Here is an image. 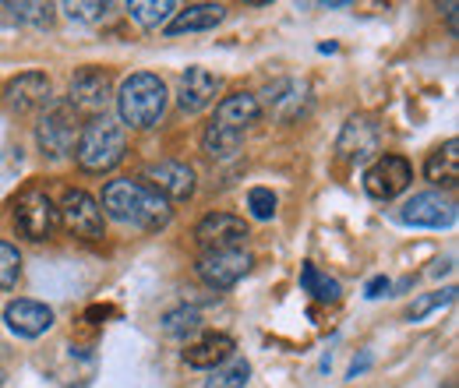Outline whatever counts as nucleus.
I'll list each match as a JSON object with an SVG mask.
<instances>
[{
    "label": "nucleus",
    "mask_w": 459,
    "mask_h": 388,
    "mask_svg": "<svg viewBox=\"0 0 459 388\" xmlns=\"http://www.w3.org/2000/svg\"><path fill=\"white\" fill-rule=\"evenodd\" d=\"M50 92H54V85H50V78L43 71H25V74L7 82L4 103H7L11 113H32L50 103Z\"/></svg>",
    "instance_id": "nucleus-13"
},
{
    "label": "nucleus",
    "mask_w": 459,
    "mask_h": 388,
    "mask_svg": "<svg viewBox=\"0 0 459 388\" xmlns=\"http://www.w3.org/2000/svg\"><path fill=\"white\" fill-rule=\"evenodd\" d=\"M262 96H265L269 113H273L276 120H283V124L297 120L300 113L307 110V85H304V82H293V78H280V82H273Z\"/></svg>",
    "instance_id": "nucleus-17"
},
{
    "label": "nucleus",
    "mask_w": 459,
    "mask_h": 388,
    "mask_svg": "<svg viewBox=\"0 0 459 388\" xmlns=\"http://www.w3.org/2000/svg\"><path fill=\"white\" fill-rule=\"evenodd\" d=\"M7 18L11 22H22V25H50L54 22V4H4Z\"/></svg>",
    "instance_id": "nucleus-26"
},
{
    "label": "nucleus",
    "mask_w": 459,
    "mask_h": 388,
    "mask_svg": "<svg viewBox=\"0 0 459 388\" xmlns=\"http://www.w3.org/2000/svg\"><path fill=\"white\" fill-rule=\"evenodd\" d=\"M255 258L247 251H202L195 262V272L212 289H230L251 272Z\"/></svg>",
    "instance_id": "nucleus-9"
},
{
    "label": "nucleus",
    "mask_w": 459,
    "mask_h": 388,
    "mask_svg": "<svg viewBox=\"0 0 459 388\" xmlns=\"http://www.w3.org/2000/svg\"><path fill=\"white\" fill-rule=\"evenodd\" d=\"M424 177H428V180H435V184H442V187H456L459 184V142L456 138L442 142V145L428 156V163H424Z\"/></svg>",
    "instance_id": "nucleus-21"
},
{
    "label": "nucleus",
    "mask_w": 459,
    "mask_h": 388,
    "mask_svg": "<svg viewBox=\"0 0 459 388\" xmlns=\"http://www.w3.org/2000/svg\"><path fill=\"white\" fill-rule=\"evenodd\" d=\"M276 205H280V202H276V194H273V191H269V187H251V191H247V209H251V216H255V220H273V216H276Z\"/></svg>",
    "instance_id": "nucleus-31"
},
{
    "label": "nucleus",
    "mask_w": 459,
    "mask_h": 388,
    "mask_svg": "<svg viewBox=\"0 0 459 388\" xmlns=\"http://www.w3.org/2000/svg\"><path fill=\"white\" fill-rule=\"evenodd\" d=\"M4 322L14 335L36 339V335H43L54 325V311L47 304H39V300H11L7 311H4Z\"/></svg>",
    "instance_id": "nucleus-16"
},
{
    "label": "nucleus",
    "mask_w": 459,
    "mask_h": 388,
    "mask_svg": "<svg viewBox=\"0 0 459 388\" xmlns=\"http://www.w3.org/2000/svg\"><path fill=\"white\" fill-rule=\"evenodd\" d=\"M145 180L167 198V202H187L195 194V169L177 160H163L156 167H149Z\"/></svg>",
    "instance_id": "nucleus-14"
},
{
    "label": "nucleus",
    "mask_w": 459,
    "mask_h": 388,
    "mask_svg": "<svg viewBox=\"0 0 459 388\" xmlns=\"http://www.w3.org/2000/svg\"><path fill=\"white\" fill-rule=\"evenodd\" d=\"M230 357H233V339L223 332H205L202 339L187 342V349H184V364L198 367V371H216Z\"/></svg>",
    "instance_id": "nucleus-18"
},
{
    "label": "nucleus",
    "mask_w": 459,
    "mask_h": 388,
    "mask_svg": "<svg viewBox=\"0 0 459 388\" xmlns=\"http://www.w3.org/2000/svg\"><path fill=\"white\" fill-rule=\"evenodd\" d=\"M251 378V364L240 357H230L223 367L212 371V378L205 382V388H244Z\"/></svg>",
    "instance_id": "nucleus-25"
},
{
    "label": "nucleus",
    "mask_w": 459,
    "mask_h": 388,
    "mask_svg": "<svg viewBox=\"0 0 459 388\" xmlns=\"http://www.w3.org/2000/svg\"><path fill=\"white\" fill-rule=\"evenodd\" d=\"M60 216H57V205L47 191H25L18 202H14V229L25 237V240H50L57 233Z\"/></svg>",
    "instance_id": "nucleus-5"
},
{
    "label": "nucleus",
    "mask_w": 459,
    "mask_h": 388,
    "mask_svg": "<svg viewBox=\"0 0 459 388\" xmlns=\"http://www.w3.org/2000/svg\"><path fill=\"white\" fill-rule=\"evenodd\" d=\"M114 99V82L103 67H82L71 78V96L67 107L74 113H103Z\"/></svg>",
    "instance_id": "nucleus-12"
},
{
    "label": "nucleus",
    "mask_w": 459,
    "mask_h": 388,
    "mask_svg": "<svg viewBox=\"0 0 459 388\" xmlns=\"http://www.w3.org/2000/svg\"><path fill=\"white\" fill-rule=\"evenodd\" d=\"M220 92V78L209 67H187L180 74V89H177V103L184 113H202Z\"/></svg>",
    "instance_id": "nucleus-15"
},
{
    "label": "nucleus",
    "mask_w": 459,
    "mask_h": 388,
    "mask_svg": "<svg viewBox=\"0 0 459 388\" xmlns=\"http://www.w3.org/2000/svg\"><path fill=\"white\" fill-rule=\"evenodd\" d=\"M82 113H74L67 103H57L54 110L47 113L36 127V142H39V152L47 160H64L78 149V138H82Z\"/></svg>",
    "instance_id": "nucleus-4"
},
{
    "label": "nucleus",
    "mask_w": 459,
    "mask_h": 388,
    "mask_svg": "<svg viewBox=\"0 0 459 388\" xmlns=\"http://www.w3.org/2000/svg\"><path fill=\"white\" fill-rule=\"evenodd\" d=\"M389 289H393V282H389V279L375 276L371 282H368V286H364V297H368V300H378V297H385Z\"/></svg>",
    "instance_id": "nucleus-32"
},
{
    "label": "nucleus",
    "mask_w": 459,
    "mask_h": 388,
    "mask_svg": "<svg viewBox=\"0 0 459 388\" xmlns=\"http://www.w3.org/2000/svg\"><path fill=\"white\" fill-rule=\"evenodd\" d=\"M57 216L64 229L78 240H103L107 237V222H103V209L89 191H67L60 198Z\"/></svg>",
    "instance_id": "nucleus-6"
},
{
    "label": "nucleus",
    "mask_w": 459,
    "mask_h": 388,
    "mask_svg": "<svg viewBox=\"0 0 459 388\" xmlns=\"http://www.w3.org/2000/svg\"><path fill=\"white\" fill-rule=\"evenodd\" d=\"M453 300H456V289H453V286H446V289H435V293H424V297H417V300L410 304L406 318H410V322H424L431 311H438V307H449Z\"/></svg>",
    "instance_id": "nucleus-27"
},
{
    "label": "nucleus",
    "mask_w": 459,
    "mask_h": 388,
    "mask_svg": "<svg viewBox=\"0 0 459 388\" xmlns=\"http://www.w3.org/2000/svg\"><path fill=\"white\" fill-rule=\"evenodd\" d=\"M107 11H110V4L107 0H71V4H64V14L71 18V22H103L107 18Z\"/></svg>",
    "instance_id": "nucleus-29"
},
{
    "label": "nucleus",
    "mask_w": 459,
    "mask_h": 388,
    "mask_svg": "<svg viewBox=\"0 0 459 388\" xmlns=\"http://www.w3.org/2000/svg\"><path fill=\"white\" fill-rule=\"evenodd\" d=\"M103 209L107 216L124 226H134V229H145V233H156L170 222L173 209L170 202L149 184V180H110L103 187Z\"/></svg>",
    "instance_id": "nucleus-1"
},
{
    "label": "nucleus",
    "mask_w": 459,
    "mask_h": 388,
    "mask_svg": "<svg viewBox=\"0 0 459 388\" xmlns=\"http://www.w3.org/2000/svg\"><path fill=\"white\" fill-rule=\"evenodd\" d=\"M378 149H382V124H378V116H371V113H353L343 124V131H340V142H336L340 160L357 167V163L375 160Z\"/></svg>",
    "instance_id": "nucleus-8"
},
{
    "label": "nucleus",
    "mask_w": 459,
    "mask_h": 388,
    "mask_svg": "<svg viewBox=\"0 0 459 388\" xmlns=\"http://www.w3.org/2000/svg\"><path fill=\"white\" fill-rule=\"evenodd\" d=\"M117 99V113H120V124L127 127H138V131H149L160 124V116L167 113V85L160 74H149V71H138L131 78H124Z\"/></svg>",
    "instance_id": "nucleus-2"
},
{
    "label": "nucleus",
    "mask_w": 459,
    "mask_h": 388,
    "mask_svg": "<svg viewBox=\"0 0 459 388\" xmlns=\"http://www.w3.org/2000/svg\"><path fill=\"white\" fill-rule=\"evenodd\" d=\"M163 329H167V335H173V339H187L191 332L202 329V315H198L195 307H177V311H170V315L163 318Z\"/></svg>",
    "instance_id": "nucleus-28"
},
{
    "label": "nucleus",
    "mask_w": 459,
    "mask_h": 388,
    "mask_svg": "<svg viewBox=\"0 0 459 388\" xmlns=\"http://www.w3.org/2000/svg\"><path fill=\"white\" fill-rule=\"evenodd\" d=\"M300 286H304V293H311L318 304H336V300L343 297V286L329 276V272H322L318 265H311V262L300 265Z\"/></svg>",
    "instance_id": "nucleus-22"
},
{
    "label": "nucleus",
    "mask_w": 459,
    "mask_h": 388,
    "mask_svg": "<svg viewBox=\"0 0 459 388\" xmlns=\"http://www.w3.org/2000/svg\"><path fill=\"white\" fill-rule=\"evenodd\" d=\"M262 113L265 110H262V99H258V96H251V92H233V96H227V99L216 107V120H212V124L244 134L251 124L262 120Z\"/></svg>",
    "instance_id": "nucleus-19"
},
{
    "label": "nucleus",
    "mask_w": 459,
    "mask_h": 388,
    "mask_svg": "<svg viewBox=\"0 0 459 388\" xmlns=\"http://www.w3.org/2000/svg\"><path fill=\"white\" fill-rule=\"evenodd\" d=\"M127 14L142 25V29H156L163 22H170L177 14V4L173 0H131L127 4Z\"/></svg>",
    "instance_id": "nucleus-23"
},
{
    "label": "nucleus",
    "mask_w": 459,
    "mask_h": 388,
    "mask_svg": "<svg viewBox=\"0 0 459 388\" xmlns=\"http://www.w3.org/2000/svg\"><path fill=\"white\" fill-rule=\"evenodd\" d=\"M410 180H413V167L403 156H378L364 173V191L375 202H393L410 187Z\"/></svg>",
    "instance_id": "nucleus-11"
},
{
    "label": "nucleus",
    "mask_w": 459,
    "mask_h": 388,
    "mask_svg": "<svg viewBox=\"0 0 459 388\" xmlns=\"http://www.w3.org/2000/svg\"><path fill=\"white\" fill-rule=\"evenodd\" d=\"M18 276H22V254L14 244L0 240V289H14Z\"/></svg>",
    "instance_id": "nucleus-30"
},
{
    "label": "nucleus",
    "mask_w": 459,
    "mask_h": 388,
    "mask_svg": "<svg viewBox=\"0 0 459 388\" xmlns=\"http://www.w3.org/2000/svg\"><path fill=\"white\" fill-rule=\"evenodd\" d=\"M240 138H244V134L227 131V127H220V124H209L202 145H205V152H209L212 160H227V156H233V152L240 149Z\"/></svg>",
    "instance_id": "nucleus-24"
},
{
    "label": "nucleus",
    "mask_w": 459,
    "mask_h": 388,
    "mask_svg": "<svg viewBox=\"0 0 459 388\" xmlns=\"http://www.w3.org/2000/svg\"><path fill=\"white\" fill-rule=\"evenodd\" d=\"M124 152H127L124 127L117 120H110V116H92L82 127L74 160H78V167L85 169V173H110L114 167H120Z\"/></svg>",
    "instance_id": "nucleus-3"
},
{
    "label": "nucleus",
    "mask_w": 459,
    "mask_h": 388,
    "mask_svg": "<svg viewBox=\"0 0 459 388\" xmlns=\"http://www.w3.org/2000/svg\"><path fill=\"white\" fill-rule=\"evenodd\" d=\"M247 237H251L247 222L230 212H209L195 226V240L202 251H244Z\"/></svg>",
    "instance_id": "nucleus-10"
},
{
    "label": "nucleus",
    "mask_w": 459,
    "mask_h": 388,
    "mask_svg": "<svg viewBox=\"0 0 459 388\" xmlns=\"http://www.w3.org/2000/svg\"><path fill=\"white\" fill-rule=\"evenodd\" d=\"M227 18L223 4H187L167 22V36H184V32H209Z\"/></svg>",
    "instance_id": "nucleus-20"
},
{
    "label": "nucleus",
    "mask_w": 459,
    "mask_h": 388,
    "mask_svg": "<svg viewBox=\"0 0 459 388\" xmlns=\"http://www.w3.org/2000/svg\"><path fill=\"white\" fill-rule=\"evenodd\" d=\"M396 222L417 229H449L456 222V202L442 191H420L396 209Z\"/></svg>",
    "instance_id": "nucleus-7"
},
{
    "label": "nucleus",
    "mask_w": 459,
    "mask_h": 388,
    "mask_svg": "<svg viewBox=\"0 0 459 388\" xmlns=\"http://www.w3.org/2000/svg\"><path fill=\"white\" fill-rule=\"evenodd\" d=\"M368 364H371V357H368V353H364L360 360H353V364H350V378H357V375H360V371H364Z\"/></svg>",
    "instance_id": "nucleus-33"
}]
</instances>
